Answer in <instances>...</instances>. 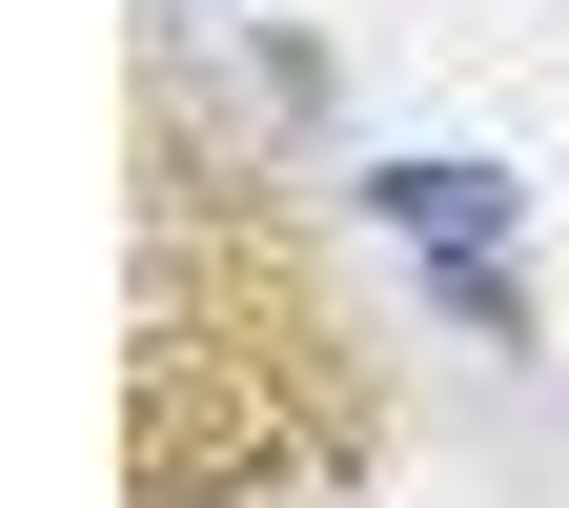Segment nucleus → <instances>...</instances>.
Returning a JSON list of instances; mask_svg holds the SVG:
<instances>
[{"mask_svg": "<svg viewBox=\"0 0 569 508\" xmlns=\"http://www.w3.org/2000/svg\"><path fill=\"white\" fill-rule=\"evenodd\" d=\"M367 203H387L427 265H488V225H509V163H367Z\"/></svg>", "mask_w": 569, "mask_h": 508, "instance_id": "f257e3e1", "label": "nucleus"}]
</instances>
